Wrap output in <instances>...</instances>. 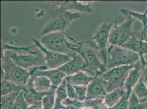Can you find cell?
I'll use <instances>...</instances> for the list:
<instances>
[{
  "mask_svg": "<svg viewBox=\"0 0 147 109\" xmlns=\"http://www.w3.org/2000/svg\"><path fill=\"white\" fill-rule=\"evenodd\" d=\"M71 50L80 54L85 62L82 72L92 77L102 75L107 70L99 57L98 49L95 42L89 41L77 42Z\"/></svg>",
  "mask_w": 147,
  "mask_h": 109,
  "instance_id": "cell-1",
  "label": "cell"
},
{
  "mask_svg": "<svg viewBox=\"0 0 147 109\" xmlns=\"http://www.w3.org/2000/svg\"><path fill=\"white\" fill-rule=\"evenodd\" d=\"M140 61V54L127 49L112 45L107 49V70L115 67L131 66Z\"/></svg>",
  "mask_w": 147,
  "mask_h": 109,
  "instance_id": "cell-2",
  "label": "cell"
},
{
  "mask_svg": "<svg viewBox=\"0 0 147 109\" xmlns=\"http://www.w3.org/2000/svg\"><path fill=\"white\" fill-rule=\"evenodd\" d=\"M66 36L77 43L73 38L61 32H54L45 35L42 37L40 42L45 48L49 50L67 54L72 58L78 54L71 50V48L75 44L69 42Z\"/></svg>",
  "mask_w": 147,
  "mask_h": 109,
  "instance_id": "cell-3",
  "label": "cell"
},
{
  "mask_svg": "<svg viewBox=\"0 0 147 109\" xmlns=\"http://www.w3.org/2000/svg\"><path fill=\"white\" fill-rule=\"evenodd\" d=\"M1 76L16 85L24 86L30 77V72L27 69L19 67L14 63L9 57L2 55L1 57Z\"/></svg>",
  "mask_w": 147,
  "mask_h": 109,
  "instance_id": "cell-4",
  "label": "cell"
},
{
  "mask_svg": "<svg viewBox=\"0 0 147 109\" xmlns=\"http://www.w3.org/2000/svg\"><path fill=\"white\" fill-rule=\"evenodd\" d=\"M81 15L79 13L62 11L56 9L54 11L53 17L44 26L41 32L43 36L51 32H61L65 34V31L75 20L80 18Z\"/></svg>",
  "mask_w": 147,
  "mask_h": 109,
  "instance_id": "cell-5",
  "label": "cell"
},
{
  "mask_svg": "<svg viewBox=\"0 0 147 109\" xmlns=\"http://www.w3.org/2000/svg\"><path fill=\"white\" fill-rule=\"evenodd\" d=\"M134 65L115 67L100 75L105 86L107 94L117 88L124 87L125 81Z\"/></svg>",
  "mask_w": 147,
  "mask_h": 109,
  "instance_id": "cell-6",
  "label": "cell"
},
{
  "mask_svg": "<svg viewBox=\"0 0 147 109\" xmlns=\"http://www.w3.org/2000/svg\"><path fill=\"white\" fill-rule=\"evenodd\" d=\"M123 15L126 18V21L120 25L115 21L110 31L109 43L112 45L122 47L134 36L133 25L136 19L127 14Z\"/></svg>",
  "mask_w": 147,
  "mask_h": 109,
  "instance_id": "cell-7",
  "label": "cell"
},
{
  "mask_svg": "<svg viewBox=\"0 0 147 109\" xmlns=\"http://www.w3.org/2000/svg\"><path fill=\"white\" fill-rule=\"evenodd\" d=\"M111 26V24L104 23L98 28L94 36L91 39L96 43L98 49L99 57L100 60L103 61L105 66L107 63V45L109 43Z\"/></svg>",
  "mask_w": 147,
  "mask_h": 109,
  "instance_id": "cell-8",
  "label": "cell"
},
{
  "mask_svg": "<svg viewBox=\"0 0 147 109\" xmlns=\"http://www.w3.org/2000/svg\"><path fill=\"white\" fill-rule=\"evenodd\" d=\"M32 41L34 43V45L38 48L45 54V60L46 61L45 66L48 68V69L53 70L58 69L70 61L72 58L67 54L49 50L43 47L39 41L36 39H33Z\"/></svg>",
  "mask_w": 147,
  "mask_h": 109,
  "instance_id": "cell-9",
  "label": "cell"
},
{
  "mask_svg": "<svg viewBox=\"0 0 147 109\" xmlns=\"http://www.w3.org/2000/svg\"><path fill=\"white\" fill-rule=\"evenodd\" d=\"M29 72L31 78H34L40 76H43L47 78L51 81L53 87L56 89L67 76L65 73L62 72L58 69L48 70V68L45 65L35 67L29 71Z\"/></svg>",
  "mask_w": 147,
  "mask_h": 109,
  "instance_id": "cell-10",
  "label": "cell"
},
{
  "mask_svg": "<svg viewBox=\"0 0 147 109\" xmlns=\"http://www.w3.org/2000/svg\"><path fill=\"white\" fill-rule=\"evenodd\" d=\"M37 53V51H33L32 53L27 54H17L16 53H13L9 57L12 60L15 64L19 67L27 69L34 66H39L41 63V59L35 55V54Z\"/></svg>",
  "mask_w": 147,
  "mask_h": 109,
  "instance_id": "cell-11",
  "label": "cell"
},
{
  "mask_svg": "<svg viewBox=\"0 0 147 109\" xmlns=\"http://www.w3.org/2000/svg\"><path fill=\"white\" fill-rule=\"evenodd\" d=\"M142 77V68L140 61L137 62L134 65L132 69L129 73L124 85V88L126 91L127 97H129L133 91L135 86Z\"/></svg>",
  "mask_w": 147,
  "mask_h": 109,
  "instance_id": "cell-12",
  "label": "cell"
},
{
  "mask_svg": "<svg viewBox=\"0 0 147 109\" xmlns=\"http://www.w3.org/2000/svg\"><path fill=\"white\" fill-rule=\"evenodd\" d=\"M85 66V61L80 54H78L73 57L70 61L59 68L58 69L65 73L67 76H70L82 71Z\"/></svg>",
  "mask_w": 147,
  "mask_h": 109,
  "instance_id": "cell-13",
  "label": "cell"
},
{
  "mask_svg": "<svg viewBox=\"0 0 147 109\" xmlns=\"http://www.w3.org/2000/svg\"><path fill=\"white\" fill-rule=\"evenodd\" d=\"M55 91L56 90H54L48 92H40L37 91L34 88L32 82L30 79L28 83L25 86L22 92L26 102L29 105H30L41 103L45 96L49 94L51 92Z\"/></svg>",
  "mask_w": 147,
  "mask_h": 109,
  "instance_id": "cell-14",
  "label": "cell"
},
{
  "mask_svg": "<svg viewBox=\"0 0 147 109\" xmlns=\"http://www.w3.org/2000/svg\"><path fill=\"white\" fill-rule=\"evenodd\" d=\"M107 94L105 86L100 76H97L87 86V100H92Z\"/></svg>",
  "mask_w": 147,
  "mask_h": 109,
  "instance_id": "cell-15",
  "label": "cell"
},
{
  "mask_svg": "<svg viewBox=\"0 0 147 109\" xmlns=\"http://www.w3.org/2000/svg\"><path fill=\"white\" fill-rule=\"evenodd\" d=\"M55 7H58L57 9L62 11H77L80 12L91 13L93 9L90 3L85 5L76 1H61L55 3Z\"/></svg>",
  "mask_w": 147,
  "mask_h": 109,
  "instance_id": "cell-16",
  "label": "cell"
},
{
  "mask_svg": "<svg viewBox=\"0 0 147 109\" xmlns=\"http://www.w3.org/2000/svg\"><path fill=\"white\" fill-rule=\"evenodd\" d=\"M122 47L138 54L140 56L141 65L143 66L145 64L146 61L144 57V55L147 54V43L140 41L133 36L123 45Z\"/></svg>",
  "mask_w": 147,
  "mask_h": 109,
  "instance_id": "cell-17",
  "label": "cell"
},
{
  "mask_svg": "<svg viewBox=\"0 0 147 109\" xmlns=\"http://www.w3.org/2000/svg\"><path fill=\"white\" fill-rule=\"evenodd\" d=\"M30 80L32 82L34 88L37 91L40 92H48L57 90L53 87L51 81L45 76H40L34 78H30Z\"/></svg>",
  "mask_w": 147,
  "mask_h": 109,
  "instance_id": "cell-18",
  "label": "cell"
},
{
  "mask_svg": "<svg viewBox=\"0 0 147 109\" xmlns=\"http://www.w3.org/2000/svg\"><path fill=\"white\" fill-rule=\"evenodd\" d=\"M125 94L126 91L124 87L117 88L104 96V104L108 108H111L118 103Z\"/></svg>",
  "mask_w": 147,
  "mask_h": 109,
  "instance_id": "cell-19",
  "label": "cell"
},
{
  "mask_svg": "<svg viewBox=\"0 0 147 109\" xmlns=\"http://www.w3.org/2000/svg\"><path fill=\"white\" fill-rule=\"evenodd\" d=\"M96 77H92L82 71L76 73L73 75L67 76L66 79L72 84L75 86H87Z\"/></svg>",
  "mask_w": 147,
  "mask_h": 109,
  "instance_id": "cell-20",
  "label": "cell"
},
{
  "mask_svg": "<svg viewBox=\"0 0 147 109\" xmlns=\"http://www.w3.org/2000/svg\"><path fill=\"white\" fill-rule=\"evenodd\" d=\"M24 86H21L16 85L12 82H11L5 79H1V96H4L13 92H20L23 91Z\"/></svg>",
  "mask_w": 147,
  "mask_h": 109,
  "instance_id": "cell-21",
  "label": "cell"
},
{
  "mask_svg": "<svg viewBox=\"0 0 147 109\" xmlns=\"http://www.w3.org/2000/svg\"><path fill=\"white\" fill-rule=\"evenodd\" d=\"M67 98V80L65 78L55 91V106L53 109H59L62 102Z\"/></svg>",
  "mask_w": 147,
  "mask_h": 109,
  "instance_id": "cell-22",
  "label": "cell"
},
{
  "mask_svg": "<svg viewBox=\"0 0 147 109\" xmlns=\"http://www.w3.org/2000/svg\"><path fill=\"white\" fill-rule=\"evenodd\" d=\"M133 92L138 97L140 102L147 99V85L142 77L135 86Z\"/></svg>",
  "mask_w": 147,
  "mask_h": 109,
  "instance_id": "cell-23",
  "label": "cell"
},
{
  "mask_svg": "<svg viewBox=\"0 0 147 109\" xmlns=\"http://www.w3.org/2000/svg\"><path fill=\"white\" fill-rule=\"evenodd\" d=\"M19 92H13L4 96H1V109H13L16 98Z\"/></svg>",
  "mask_w": 147,
  "mask_h": 109,
  "instance_id": "cell-24",
  "label": "cell"
},
{
  "mask_svg": "<svg viewBox=\"0 0 147 109\" xmlns=\"http://www.w3.org/2000/svg\"><path fill=\"white\" fill-rule=\"evenodd\" d=\"M104 96H102L95 99L86 100L84 102V107L93 109H108V108L104 104Z\"/></svg>",
  "mask_w": 147,
  "mask_h": 109,
  "instance_id": "cell-25",
  "label": "cell"
},
{
  "mask_svg": "<svg viewBox=\"0 0 147 109\" xmlns=\"http://www.w3.org/2000/svg\"><path fill=\"white\" fill-rule=\"evenodd\" d=\"M55 91L51 92L43 97L42 109H53L55 106Z\"/></svg>",
  "mask_w": 147,
  "mask_h": 109,
  "instance_id": "cell-26",
  "label": "cell"
},
{
  "mask_svg": "<svg viewBox=\"0 0 147 109\" xmlns=\"http://www.w3.org/2000/svg\"><path fill=\"white\" fill-rule=\"evenodd\" d=\"M120 13L123 15L127 14L136 19H138L142 23L143 26L147 24V9H146V12L143 14L135 12L130 11V10H129L127 9H125V8L121 9L120 10Z\"/></svg>",
  "mask_w": 147,
  "mask_h": 109,
  "instance_id": "cell-27",
  "label": "cell"
},
{
  "mask_svg": "<svg viewBox=\"0 0 147 109\" xmlns=\"http://www.w3.org/2000/svg\"><path fill=\"white\" fill-rule=\"evenodd\" d=\"M75 90V99L80 102H84L87 100V86L74 85Z\"/></svg>",
  "mask_w": 147,
  "mask_h": 109,
  "instance_id": "cell-28",
  "label": "cell"
},
{
  "mask_svg": "<svg viewBox=\"0 0 147 109\" xmlns=\"http://www.w3.org/2000/svg\"><path fill=\"white\" fill-rule=\"evenodd\" d=\"M29 105L26 102L22 91L19 92L17 97L13 109H28Z\"/></svg>",
  "mask_w": 147,
  "mask_h": 109,
  "instance_id": "cell-29",
  "label": "cell"
},
{
  "mask_svg": "<svg viewBox=\"0 0 147 109\" xmlns=\"http://www.w3.org/2000/svg\"><path fill=\"white\" fill-rule=\"evenodd\" d=\"M129 98L125 94L118 103L113 107L108 109H128L129 108Z\"/></svg>",
  "mask_w": 147,
  "mask_h": 109,
  "instance_id": "cell-30",
  "label": "cell"
},
{
  "mask_svg": "<svg viewBox=\"0 0 147 109\" xmlns=\"http://www.w3.org/2000/svg\"><path fill=\"white\" fill-rule=\"evenodd\" d=\"M61 105L64 106H74L81 109L84 108V102H80L76 99H70L69 98L64 100L61 103Z\"/></svg>",
  "mask_w": 147,
  "mask_h": 109,
  "instance_id": "cell-31",
  "label": "cell"
},
{
  "mask_svg": "<svg viewBox=\"0 0 147 109\" xmlns=\"http://www.w3.org/2000/svg\"><path fill=\"white\" fill-rule=\"evenodd\" d=\"M143 26V29L140 31L134 32V36L139 40L147 43V24Z\"/></svg>",
  "mask_w": 147,
  "mask_h": 109,
  "instance_id": "cell-32",
  "label": "cell"
},
{
  "mask_svg": "<svg viewBox=\"0 0 147 109\" xmlns=\"http://www.w3.org/2000/svg\"><path fill=\"white\" fill-rule=\"evenodd\" d=\"M140 102L138 97L136 96L135 93L132 91L129 98V108L128 109H137V106Z\"/></svg>",
  "mask_w": 147,
  "mask_h": 109,
  "instance_id": "cell-33",
  "label": "cell"
},
{
  "mask_svg": "<svg viewBox=\"0 0 147 109\" xmlns=\"http://www.w3.org/2000/svg\"><path fill=\"white\" fill-rule=\"evenodd\" d=\"M67 98L70 99H75V90L74 85L67 79Z\"/></svg>",
  "mask_w": 147,
  "mask_h": 109,
  "instance_id": "cell-34",
  "label": "cell"
},
{
  "mask_svg": "<svg viewBox=\"0 0 147 109\" xmlns=\"http://www.w3.org/2000/svg\"><path fill=\"white\" fill-rule=\"evenodd\" d=\"M142 78L144 82L147 85V61L143 66H142Z\"/></svg>",
  "mask_w": 147,
  "mask_h": 109,
  "instance_id": "cell-35",
  "label": "cell"
},
{
  "mask_svg": "<svg viewBox=\"0 0 147 109\" xmlns=\"http://www.w3.org/2000/svg\"><path fill=\"white\" fill-rule=\"evenodd\" d=\"M28 109H42V103L30 105L29 106Z\"/></svg>",
  "mask_w": 147,
  "mask_h": 109,
  "instance_id": "cell-36",
  "label": "cell"
},
{
  "mask_svg": "<svg viewBox=\"0 0 147 109\" xmlns=\"http://www.w3.org/2000/svg\"><path fill=\"white\" fill-rule=\"evenodd\" d=\"M137 109H147V99L140 103L137 106Z\"/></svg>",
  "mask_w": 147,
  "mask_h": 109,
  "instance_id": "cell-37",
  "label": "cell"
},
{
  "mask_svg": "<svg viewBox=\"0 0 147 109\" xmlns=\"http://www.w3.org/2000/svg\"><path fill=\"white\" fill-rule=\"evenodd\" d=\"M59 109H82L78 107L74 106H64L61 105V106L59 107Z\"/></svg>",
  "mask_w": 147,
  "mask_h": 109,
  "instance_id": "cell-38",
  "label": "cell"
},
{
  "mask_svg": "<svg viewBox=\"0 0 147 109\" xmlns=\"http://www.w3.org/2000/svg\"><path fill=\"white\" fill-rule=\"evenodd\" d=\"M82 109H93L92 108H88V107H84V108H83Z\"/></svg>",
  "mask_w": 147,
  "mask_h": 109,
  "instance_id": "cell-39",
  "label": "cell"
}]
</instances>
